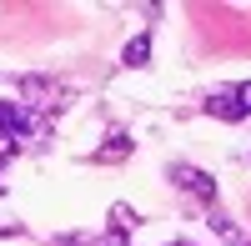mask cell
<instances>
[{"mask_svg":"<svg viewBox=\"0 0 251 246\" xmlns=\"http://www.w3.org/2000/svg\"><path fill=\"white\" fill-rule=\"evenodd\" d=\"M211 231H216V236H226V241H236V246H246V236H241V231H236L221 211H211Z\"/></svg>","mask_w":251,"mask_h":246,"instance_id":"8992f818","label":"cell"},{"mask_svg":"<svg viewBox=\"0 0 251 246\" xmlns=\"http://www.w3.org/2000/svg\"><path fill=\"white\" fill-rule=\"evenodd\" d=\"M96 246H126V236H116V231H106V236H100Z\"/></svg>","mask_w":251,"mask_h":246,"instance_id":"ba28073f","label":"cell"},{"mask_svg":"<svg viewBox=\"0 0 251 246\" xmlns=\"http://www.w3.org/2000/svg\"><path fill=\"white\" fill-rule=\"evenodd\" d=\"M166 246H191V241H166Z\"/></svg>","mask_w":251,"mask_h":246,"instance_id":"9c48e42d","label":"cell"},{"mask_svg":"<svg viewBox=\"0 0 251 246\" xmlns=\"http://www.w3.org/2000/svg\"><path fill=\"white\" fill-rule=\"evenodd\" d=\"M231 100L241 106V116H251V80H241V86L231 91Z\"/></svg>","mask_w":251,"mask_h":246,"instance_id":"52a82bcc","label":"cell"},{"mask_svg":"<svg viewBox=\"0 0 251 246\" xmlns=\"http://www.w3.org/2000/svg\"><path fill=\"white\" fill-rule=\"evenodd\" d=\"M126 156H131V136H126V131H111L106 146H100L91 161H96V166H111V161H126Z\"/></svg>","mask_w":251,"mask_h":246,"instance_id":"7a4b0ae2","label":"cell"},{"mask_svg":"<svg viewBox=\"0 0 251 246\" xmlns=\"http://www.w3.org/2000/svg\"><path fill=\"white\" fill-rule=\"evenodd\" d=\"M121 66H131V71H141V66H151V35H136L131 46L121 50Z\"/></svg>","mask_w":251,"mask_h":246,"instance_id":"3957f363","label":"cell"},{"mask_svg":"<svg viewBox=\"0 0 251 246\" xmlns=\"http://www.w3.org/2000/svg\"><path fill=\"white\" fill-rule=\"evenodd\" d=\"M206 111H211V116H221V121H241V106L231 100V91H216L211 100H206Z\"/></svg>","mask_w":251,"mask_h":246,"instance_id":"5b68a950","label":"cell"},{"mask_svg":"<svg viewBox=\"0 0 251 246\" xmlns=\"http://www.w3.org/2000/svg\"><path fill=\"white\" fill-rule=\"evenodd\" d=\"M136 226H141V216L126 206V201H116V206H111V231H116V236H131Z\"/></svg>","mask_w":251,"mask_h":246,"instance_id":"277c9868","label":"cell"},{"mask_svg":"<svg viewBox=\"0 0 251 246\" xmlns=\"http://www.w3.org/2000/svg\"><path fill=\"white\" fill-rule=\"evenodd\" d=\"M171 181H176L181 191H191L196 201H216V181L206 176V171H196V166H186V161H176V166H171Z\"/></svg>","mask_w":251,"mask_h":246,"instance_id":"6da1fadb","label":"cell"}]
</instances>
